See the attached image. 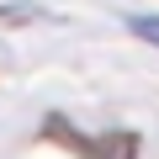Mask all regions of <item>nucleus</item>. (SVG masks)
<instances>
[{"instance_id": "1", "label": "nucleus", "mask_w": 159, "mask_h": 159, "mask_svg": "<svg viewBox=\"0 0 159 159\" xmlns=\"http://www.w3.org/2000/svg\"><path fill=\"white\" fill-rule=\"evenodd\" d=\"M48 133L53 138H64V143H74L80 154H90V159H138V138L133 133H106V138H80L69 122H48Z\"/></svg>"}, {"instance_id": "2", "label": "nucleus", "mask_w": 159, "mask_h": 159, "mask_svg": "<svg viewBox=\"0 0 159 159\" xmlns=\"http://www.w3.org/2000/svg\"><path fill=\"white\" fill-rule=\"evenodd\" d=\"M37 6H0V21H37Z\"/></svg>"}, {"instance_id": "3", "label": "nucleus", "mask_w": 159, "mask_h": 159, "mask_svg": "<svg viewBox=\"0 0 159 159\" xmlns=\"http://www.w3.org/2000/svg\"><path fill=\"white\" fill-rule=\"evenodd\" d=\"M127 27H133L138 37H148V43H159V16H133Z\"/></svg>"}]
</instances>
